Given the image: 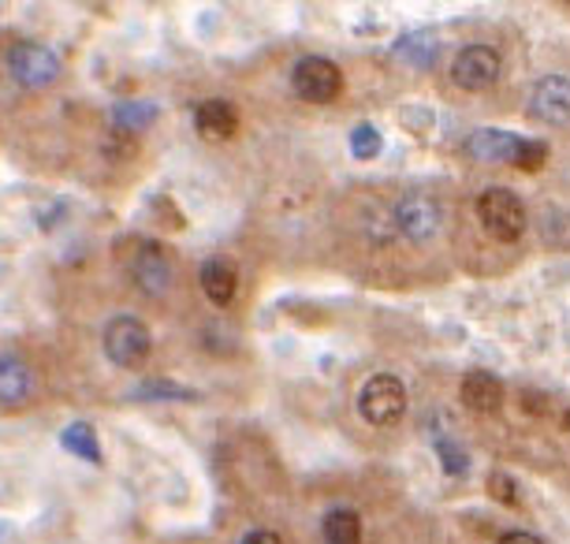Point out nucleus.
I'll use <instances>...</instances> for the list:
<instances>
[{"mask_svg": "<svg viewBox=\"0 0 570 544\" xmlns=\"http://www.w3.org/2000/svg\"><path fill=\"white\" fill-rule=\"evenodd\" d=\"M138 396L142 399H190V392L171 380H149L146 388H138Z\"/></svg>", "mask_w": 570, "mask_h": 544, "instance_id": "21", "label": "nucleus"}, {"mask_svg": "<svg viewBox=\"0 0 570 544\" xmlns=\"http://www.w3.org/2000/svg\"><path fill=\"white\" fill-rule=\"evenodd\" d=\"M478 217L485 224V231L500 243H514L525 231V206L514 190L492 187L478 198Z\"/></svg>", "mask_w": 570, "mask_h": 544, "instance_id": "1", "label": "nucleus"}, {"mask_svg": "<svg viewBox=\"0 0 570 544\" xmlns=\"http://www.w3.org/2000/svg\"><path fill=\"white\" fill-rule=\"evenodd\" d=\"M462 403H466L470 411H478V414L500 411V403H503V384H500L497 373H489V369H473V373H466V380H462Z\"/></svg>", "mask_w": 570, "mask_h": 544, "instance_id": "10", "label": "nucleus"}, {"mask_svg": "<svg viewBox=\"0 0 570 544\" xmlns=\"http://www.w3.org/2000/svg\"><path fill=\"white\" fill-rule=\"evenodd\" d=\"M149 328L138 317H116L105 328V355H109L120 369H138L149 358Z\"/></svg>", "mask_w": 570, "mask_h": 544, "instance_id": "3", "label": "nucleus"}, {"mask_svg": "<svg viewBox=\"0 0 570 544\" xmlns=\"http://www.w3.org/2000/svg\"><path fill=\"white\" fill-rule=\"evenodd\" d=\"M436 34L433 30H414V34H406L395 41V57L414 63V68H429V63H436Z\"/></svg>", "mask_w": 570, "mask_h": 544, "instance_id": "14", "label": "nucleus"}, {"mask_svg": "<svg viewBox=\"0 0 570 544\" xmlns=\"http://www.w3.org/2000/svg\"><path fill=\"white\" fill-rule=\"evenodd\" d=\"M8 68L23 87H49V82H57L60 75V60L57 52H49L46 46H38V41H19V46L8 49Z\"/></svg>", "mask_w": 570, "mask_h": 544, "instance_id": "5", "label": "nucleus"}, {"mask_svg": "<svg viewBox=\"0 0 570 544\" xmlns=\"http://www.w3.org/2000/svg\"><path fill=\"white\" fill-rule=\"evenodd\" d=\"M351 149H354V157H358V161H370V157L381 154V131H376V127H370V123L354 127Z\"/></svg>", "mask_w": 570, "mask_h": 544, "instance_id": "20", "label": "nucleus"}, {"mask_svg": "<svg viewBox=\"0 0 570 544\" xmlns=\"http://www.w3.org/2000/svg\"><path fill=\"white\" fill-rule=\"evenodd\" d=\"M35 388V373L12 350H0V403H23Z\"/></svg>", "mask_w": 570, "mask_h": 544, "instance_id": "11", "label": "nucleus"}, {"mask_svg": "<svg viewBox=\"0 0 570 544\" xmlns=\"http://www.w3.org/2000/svg\"><path fill=\"white\" fill-rule=\"evenodd\" d=\"M154 116H157V105H149V101L120 105V109H116V127H124V131H138V127L154 123Z\"/></svg>", "mask_w": 570, "mask_h": 544, "instance_id": "18", "label": "nucleus"}, {"mask_svg": "<svg viewBox=\"0 0 570 544\" xmlns=\"http://www.w3.org/2000/svg\"><path fill=\"white\" fill-rule=\"evenodd\" d=\"M358 411L370 425H395L406 411L403 380L392 377V373H376V377H370L358 396Z\"/></svg>", "mask_w": 570, "mask_h": 544, "instance_id": "2", "label": "nucleus"}, {"mask_svg": "<svg viewBox=\"0 0 570 544\" xmlns=\"http://www.w3.org/2000/svg\"><path fill=\"white\" fill-rule=\"evenodd\" d=\"M451 75H455V82L462 90H485L500 75V52L492 46H466L455 57Z\"/></svg>", "mask_w": 570, "mask_h": 544, "instance_id": "6", "label": "nucleus"}, {"mask_svg": "<svg viewBox=\"0 0 570 544\" xmlns=\"http://www.w3.org/2000/svg\"><path fill=\"white\" fill-rule=\"evenodd\" d=\"M544 157H548L544 142H530V138H519V146H514V154H511V165L522 168V172H537V168L544 165Z\"/></svg>", "mask_w": 570, "mask_h": 544, "instance_id": "19", "label": "nucleus"}, {"mask_svg": "<svg viewBox=\"0 0 570 544\" xmlns=\"http://www.w3.org/2000/svg\"><path fill=\"white\" fill-rule=\"evenodd\" d=\"M243 544H279V537H276L273 530H254Z\"/></svg>", "mask_w": 570, "mask_h": 544, "instance_id": "24", "label": "nucleus"}, {"mask_svg": "<svg viewBox=\"0 0 570 544\" xmlns=\"http://www.w3.org/2000/svg\"><path fill=\"white\" fill-rule=\"evenodd\" d=\"M325 544H362V522L354 511L336 507L325 518Z\"/></svg>", "mask_w": 570, "mask_h": 544, "instance_id": "16", "label": "nucleus"}, {"mask_svg": "<svg viewBox=\"0 0 570 544\" xmlns=\"http://www.w3.org/2000/svg\"><path fill=\"white\" fill-rule=\"evenodd\" d=\"M514 146H519V138L503 131H481L470 138V154L481 157V161H511Z\"/></svg>", "mask_w": 570, "mask_h": 544, "instance_id": "15", "label": "nucleus"}, {"mask_svg": "<svg viewBox=\"0 0 570 544\" xmlns=\"http://www.w3.org/2000/svg\"><path fill=\"white\" fill-rule=\"evenodd\" d=\"M235 287H239V273H235V261L228 258H209L202 265V291L209 295V303L228 306L235 298Z\"/></svg>", "mask_w": 570, "mask_h": 544, "instance_id": "12", "label": "nucleus"}, {"mask_svg": "<svg viewBox=\"0 0 570 544\" xmlns=\"http://www.w3.org/2000/svg\"><path fill=\"white\" fill-rule=\"evenodd\" d=\"M533 116H541L548 123H567L570 120V79H563V75H548V79L537 82Z\"/></svg>", "mask_w": 570, "mask_h": 544, "instance_id": "9", "label": "nucleus"}, {"mask_svg": "<svg viewBox=\"0 0 570 544\" xmlns=\"http://www.w3.org/2000/svg\"><path fill=\"white\" fill-rule=\"evenodd\" d=\"M492 493H503V500H508V504H519V500H514V485L503 482V474L492 477Z\"/></svg>", "mask_w": 570, "mask_h": 544, "instance_id": "23", "label": "nucleus"}, {"mask_svg": "<svg viewBox=\"0 0 570 544\" xmlns=\"http://www.w3.org/2000/svg\"><path fill=\"white\" fill-rule=\"evenodd\" d=\"M195 123L213 142H224V138H232L235 127H239V112H235V105L228 101H202L195 112Z\"/></svg>", "mask_w": 570, "mask_h": 544, "instance_id": "13", "label": "nucleus"}, {"mask_svg": "<svg viewBox=\"0 0 570 544\" xmlns=\"http://www.w3.org/2000/svg\"><path fill=\"white\" fill-rule=\"evenodd\" d=\"M131 276L146 295H160L171 284V261L157 243H138L131 258Z\"/></svg>", "mask_w": 570, "mask_h": 544, "instance_id": "7", "label": "nucleus"}, {"mask_svg": "<svg viewBox=\"0 0 570 544\" xmlns=\"http://www.w3.org/2000/svg\"><path fill=\"white\" fill-rule=\"evenodd\" d=\"M295 82V93L303 101H314V105H325V101H336L340 90H343V75L332 60H321V57H306L298 60V68L292 75Z\"/></svg>", "mask_w": 570, "mask_h": 544, "instance_id": "4", "label": "nucleus"}, {"mask_svg": "<svg viewBox=\"0 0 570 544\" xmlns=\"http://www.w3.org/2000/svg\"><path fill=\"white\" fill-rule=\"evenodd\" d=\"M63 447L68 452H75V455H82V458H90V463H98L101 458V447H98V436H94V429L90 425H68L63 429Z\"/></svg>", "mask_w": 570, "mask_h": 544, "instance_id": "17", "label": "nucleus"}, {"mask_svg": "<svg viewBox=\"0 0 570 544\" xmlns=\"http://www.w3.org/2000/svg\"><path fill=\"white\" fill-rule=\"evenodd\" d=\"M497 544H541V541L530 537V533H508V537H500Z\"/></svg>", "mask_w": 570, "mask_h": 544, "instance_id": "25", "label": "nucleus"}, {"mask_svg": "<svg viewBox=\"0 0 570 544\" xmlns=\"http://www.w3.org/2000/svg\"><path fill=\"white\" fill-rule=\"evenodd\" d=\"M436 452H440V458H444V466H448L451 474H462V471H466V455H459L448 441H436Z\"/></svg>", "mask_w": 570, "mask_h": 544, "instance_id": "22", "label": "nucleus"}, {"mask_svg": "<svg viewBox=\"0 0 570 544\" xmlns=\"http://www.w3.org/2000/svg\"><path fill=\"white\" fill-rule=\"evenodd\" d=\"M395 220H400L403 236L414 243H429L440 231V206L433 198H406L395 209Z\"/></svg>", "mask_w": 570, "mask_h": 544, "instance_id": "8", "label": "nucleus"}]
</instances>
